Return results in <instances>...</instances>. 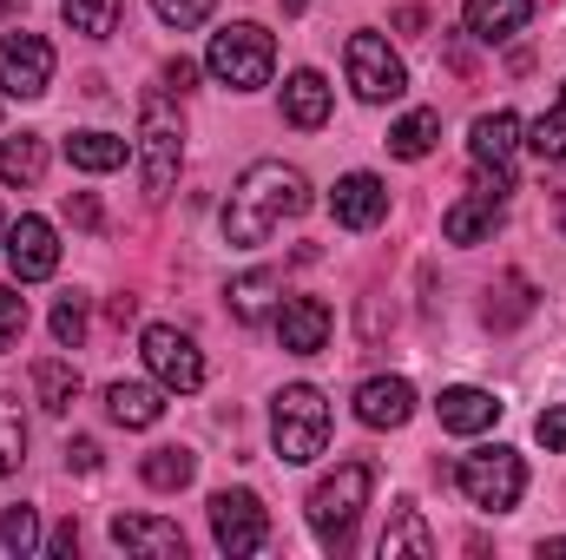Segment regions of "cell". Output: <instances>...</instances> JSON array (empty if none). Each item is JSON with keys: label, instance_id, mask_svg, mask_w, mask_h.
Returning <instances> with one entry per match:
<instances>
[{"label": "cell", "instance_id": "cell-7", "mask_svg": "<svg viewBox=\"0 0 566 560\" xmlns=\"http://www.w3.org/2000/svg\"><path fill=\"white\" fill-rule=\"evenodd\" d=\"M514 145H521V120H514L507 106H494V113L474 120V133H468V158H474L488 198H507V191H514Z\"/></svg>", "mask_w": 566, "mask_h": 560}, {"label": "cell", "instance_id": "cell-44", "mask_svg": "<svg viewBox=\"0 0 566 560\" xmlns=\"http://www.w3.org/2000/svg\"><path fill=\"white\" fill-rule=\"evenodd\" d=\"M0 238H7V225H0Z\"/></svg>", "mask_w": 566, "mask_h": 560}, {"label": "cell", "instance_id": "cell-3", "mask_svg": "<svg viewBox=\"0 0 566 560\" xmlns=\"http://www.w3.org/2000/svg\"><path fill=\"white\" fill-rule=\"evenodd\" d=\"M369 488H376V468H369V462H343L329 481H316V495H310V535H316L329 554L349 548L356 515L369 508Z\"/></svg>", "mask_w": 566, "mask_h": 560}, {"label": "cell", "instance_id": "cell-13", "mask_svg": "<svg viewBox=\"0 0 566 560\" xmlns=\"http://www.w3.org/2000/svg\"><path fill=\"white\" fill-rule=\"evenodd\" d=\"M329 211H336L343 231H376V225L389 218V185H382L376 172H349V178H336Z\"/></svg>", "mask_w": 566, "mask_h": 560}, {"label": "cell", "instance_id": "cell-30", "mask_svg": "<svg viewBox=\"0 0 566 560\" xmlns=\"http://www.w3.org/2000/svg\"><path fill=\"white\" fill-rule=\"evenodd\" d=\"M527 145H534V152H541L547 165H560V158H566V80H560V100H554V106H547V113L534 120Z\"/></svg>", "mask_w": 566, "mask_h": 560}, {"label": "cell", "instance_id": "cell-32", "mask_svg": "<svg viewBox=\"0 0 566 560\" xmlns=\"http://www.w3.org/2000/svg\"><path fill=\"white\" fill-rule=\"evenodd\" d=\"M27 462V416L13 396H0V475H13Z\"/></svg>", "mask_w": 566, "mask_h": 560}, {"label": "cell", "instance_id": "cell-19", "mask_svg": "<svg viewBox=\"0 0 566 560\" xmlns=\"http://www.w3.org/2000/svg\"><path fill=\"white\" fill-rule=\"evenodd\" d=\"M461 20H468V33H474V40L501 46V40H514V33L534 20V0H468V7H461Z\"/></svg>", "mask_w": 566, "mask_h": 560}, {"label": "cell", "instance_id": "cell-35", "mask_svg": "<svg viewBox=\"0 0 566 560\" xmlns=\"http://www.w3.org/2000/svg\"><path fill=\"white\" fill-rule=\"evenodd\" d=\"M211 7H218V0H151V13H158L165 27H178V33L205 27V20H211Z\"/></svg>", "mask_w": 566, "mask_h": 560}, {"label": "cell", "instance_id": "cell-18", "mask_svg": "<svg viewBox=\"0 0 566 560\" xmlns=\"http://www.w3.org/2000/svg\"><path fill=\"white\" fill-rule=\"evenodd\" d=\"M494 225H501V198H488V191H468V198H454L441 211L448 245H481V238H494Z\"/></svg>", "mask_w": 566, "mask_h": 560}, {"label": "cell", "instance_id": "cell-39", "mask_svg": "<svg viewBox=\"0 0 566 560\" xmlns=\"http://www.w3.org/2000/svg\"><path fill=\"white\" fill-rule=\"evenodd\" d=\"M66 462H73L80 475H93V468H99V442H86V435H80V442L66 448Z\"/></svg>", "mask_w": 566, "mask_h": 560}, {"label": "cell", "instance_id": "cell-12", "mask_svg": "<svg viewBox=\"0 0 566 560\" xmlns=\"http://www.w3.org/2000/svg\"><path fill=\"white\" fill-rule=\"evenodd\" d=\"M0 251H7V271L13 283H40L60 271V238H53V225L46 218H13L7 225V238H0Z\"/></svg>", "mask_w": 566, "mask_h": 560}, {"label": "cell", "instance_id": "cell-33", "mask_svg": "<svg viewBox=\"0 0 566 560\" xmlns=\"http://www.w3.org/2000/svg\"><path fill=\"white\" fill-rule=\"evenodd\" d=\"M53 343H60V350H80V343H86V297H80V290H66V297L53 303Z\"/></svg>", "mask_w": 566, "mask_h": 560}, {"label": "cell", "instance_id": "cell-11", "mask_svg": "<svg viewBox=\"0 0 566 560\" xmlns=\"http://www.w3.org/2000/svg\"><path fill=\"white\" fill-rule=\"evenodd\" d=\"M46 86H53V46L40 33H0V93L40 100Z\"/></svg>", "mask_w": 566, "mask_h": 560}, {"label": "cell", "instance_id": "cell-41", "mask_svg": "<svg viewBox=\"0 0 566 560\" xmlns=\"http://www.w3.org/2000/svg\"><path fill=\"white\" fill-rule=\"evenodd\" d=\"M73 548H80V528H73V521H66V528H60V535H53V541H46V554H73Z\"/></svg>", "mask_w": 566, "mask_h": 560}, {"label": "cell", "instance_id": "cell-20", "mask_svg": "<svg viewBox=\"0 0 566 560\" xmlns=\"http://www.w3.org/2000/svg\"><path fill=\"white\" fill-rule=\"evenodd\" d=\"M283 120L303 126V133H316V126L329 120V80H323L316 66H303V73L283 80Z\"/></svg>", "mask_w": 566, "mask_h": 560}, {"label": "cell", "instance_id": "cell-14", "mask_svg": "<svg viewBox=\"0 0 566 560\" xmlns=\"http://www.w3.org/2000/svg\"><path fill=\"white\" fill-rule=\"evenodd\" d=\"M329 303L323 297H283L277 310V343L290 350V356H316L323 343H329Z\"/></svg>", "mask_w": 566, "mask_h": 560}, {"label": "cell", "instance_id": "cell-9", "mask_svg": "<svg viewBox=\"0 0 566 560\" xmlns=\"http://www.w3.org/2000/svg\"><path fill=\"white\" fill-rule=\"evenodd\" d=\"M139 356H145V370H151V383L171 390V396H191L205 383V356H198V343L178 323H151L139 336Z\"/></svg>", "mask_w": 566, "mask_h": 560}, {"label": "cell", "instance_id": "cell-43", "mask_svg": "<svg viewBox=\"0 0 566 560\" xmlns=\"http://www.w3.org/2000/svg\"><path fill=\"white\" fill-rule=\"evenodd\" d=\"M20 7H27V0H0V13H20Z\"/></svg>", "mask_w": 566, "mask_h": 560}, {"label": "cell", "instance_id": "cell-27", "mask_svg": "<svg viewBox=\"0 0 566 560\" xmlns=\"http://www.w3.org/2000/svg\"><path fill=\"white\" fill-rule=\"evenodd\" d=\"M139 475H145V488L171 495V488H185V481L198 475V455H191V448H151L139 462Z\"/></svg>", "mask_w": 566, "mask_h": 560}, {"label": "cell", "instance_id": "cell-26", "mask_svg": "<svg viewBox=\"0 0 566 560\" xmlns=\"http://www.w3.org/2000/svg\"><path fill=\"white\" fill-rule=\"evenodd\" d=\"M434 139H441V113H428V106L402 113V120L389 126V152H396V158H428Z\"/></svg>", "mask_w": 566, "mask_h": 560}, {"label": "cell", "instance_id": "cell-1", "mask_svg": "<svg viewBox=\"0 0 566 560\" xmlns=\"http://www.w3.org/2000/svg\"><path fill=\"white\" fill-rule=\"evenodd\" d=\"M310 211V178L283 158H258L238 185H231V205H224V245H271L283 218H303Z\"/></svg>", "mask_w": 566, "mask_h": 560}, {"label": "cell", "instance_id": "cell-4", "mask_svg": "<svg viewBox=\"0 0 566 560\" xmlns=\"http://www.w3.org/2000/svg\"><path fill=\"white\" fill-rule=\"evenodd\" d=\"M271 442H277V455L290 468H303V462H316L329 448V403H323L316 383L277 390V403H271Z\"/></svg>", "mask_w": 566, "mask_h": 560}, {"label": "cell", "instance_id": "cell-2", "mask_svg": "<svg viewBox=\"0 0 566 560\" xmlns=\"http://www.w3.org/2000/svg\"><path fill=\"white\" fill-rule=\"evenodd\" d=\"M205 66H211V80H218V86H231V93H258V86H271L277 40H271L258 20H231V27H218V33H211Z\"/></svg>", "mask_w": 566, "mask_h": 560}, {"label": "cell", "instance_id": "cell-36", "mask_svg": "<svg viewBox=\"0 0 566 560\" xmlns=\"http://www.w3.org/2000/svg\"><path fill=\"white\" fill-rule=\"evenodd\" d=\"M527 310H534L527 278H521V271H507V278H501V310L488 303V323H514V317H527Z\"/></svg>", "mask_w": 566, "mask_h": 560}, {"label": "cell", "instance_id": "cell-17", "mask_svg": "<svg viewBox=\"0 0 566 560\" xmlns=\"http://www.w3.org/2000/svg\"><path fill=\"white\" fill-rule=\"evenodd\" d=\"M434 416H441L448 435H481V428L501 422V403H494L488 390H474V383H454V390L434 396Z\"/></svg>", "mask_w": 566, "mask_h": 560}, {"label": "cell", "instance_id": "cell-38", "mask_svg": "<svg viewBox=\"0 0 566 560\" xmlns=\"http://www.w3.org/2000/svg\"><path fill=\"white\" fill-rule=\"evenodd\" d=\"M66 218H73L80 231H93V225H99V205H93V191H73V198H66Z\"/></svg>", "mask_w": 566, "mask_h": 560}, {"label": "cell", "instance_id": "cell-5", "mask_svg": "<svg viewBox=\"0 0 566 560\" xmlns=\"http://www.w3.org/2000/svg\"><path fill=\"white\" fill-rule=\"evenodd\" d=\"M178 165H185V126H178V113H171L165 93H145L139 100V178H145V198H171Z\"/></svg>", "mask_w": 566, "mask_h": 560}, {"label": "cell", "instance_id": "cell-8", "mask_svg": "<svg viewBox=\"0 0 566 560\" xmlns=\"http://www.w3.org/2000/svg\"><path fill=\"white\" fill-rule=\"evenodd\" d=\"M343 60H349V86H356V100L382 106V100H402V93H409V66L396 60V46H389L382 33H349Z\"/></svg>", "mask_w": 566, "mask_h": 560}, {"label": "cell", "instance_id": "cell-42", "mask_svg": "<svg viewBox=\"0 0 566 560\" xmlns=\"http://www.w3.org/2000/svg\"><path fill=\"white\" fill-rule=\"evenodd\" d=\"M139 317V297H113V323H133Z\"/></svg>", "mask_w": 566, "mask_h": 560}, {"label": "cell", "instance_id": "cell-34", "mask_svg": "<svg viewBox=\"0 0 566 560\" xmlns=\"http://www.w3.org/2000/svg\"><path fill=\"white\" fill-rule=\"evenodd\" d=\"M20 336H27V297L20 283H0V356L20 350Z\"/></svg>", "mask_w": 566, "mask_h": 560}, {"label": "cell", "instance_id": "cell-25", "mask_svg": "<svg viewBox=\"0 0 566 560\" xmlns=\"http://www.w3.org/2000/svg\"><path fill=\"white\" fill-rule=\"evenodd\" d=\"M376 554H382V560H396V554L428 560V554H434V535H428L422 508H409V501H402V508H396V528H389V535L376 541Z\"/></svg>", "mask_w": 566, "mask_h": 560}, {"label": "cell", "instance_id": "cell-16", "mask_svg": "<svg viewBox=\"0 0 566 560\" xmlns=\"http://www.w3.org/2000/svg\"><path fill=\"white\" fill-rule=\"evenodd\" d=\"M409 416H416V390L402 376H369L356 390V422L363 428H402Z\"/></svg>", "mask_w": 566, "mask_h": 560}, {"label": "cell", "instance_id": "cell-10", "mask_svg": "<svg viewBox=\"0 0 566 560\" xmlns=\"http://www.w3.org/2000/svg\"><path fill=\"white\" fill-rule=\"evenodd\" d=\"M211 535H218V548L231 560L258 554V548L271 541V515H264V501H258L251 488H218V495H211Z\"/></svg>", "mask_w": 566, "mask_h": 560}, {"label": "cell", "instance_id": "cell-23", "mask_svg": "<svg viewBox=\"0 0 566 560\" xmlns=\"http://www.w3.org/2000/svg\"><path fill=\"white\" fill-rule=\"evenodd\" d=\"M277 271H244V278H231V290H224V297H231V317H238V323H264V317H271V303H277Z\"/></svg>", "mask_w": 566, "mask_h": 560}, {"label": "cell", "instance_id": "cell-31", "mask_svg": "<svg viewBox=\"0 0 566 560\" xmlns=\"http://www.w3.org/2000/svg\"><path fill=\"white\" fill-rule=\"evenodd\" d=\"M0 548H7L13 560H27L33 548H40V515H33L27 501H13V508L0 515Z\"/></svg>", "mask_w": 566, "mask_h": 560}, {"label": "cell", "instance_id": "cell-29", "mask_svg": "<svg viewBox=\"0 0 566 560\" xmlns=\"http://www.w3.org/2000/svg\"><path fill=\"white\" fill-rule=\"evenodd\" d=\"M60 13L86 40H113V27H119V0H60Z\"/></svg>", "mask_w": 566, "mask_h": 560}, {"label": "cell", "instance_id": "cell-22", "mask_svg": "<svg viewBox=\"0 0 566 560\" xmlns=\"http://www.w3.org/2000/svg\"><path fill=\"white\" fill-rule=\"evenodd\" d=\"M33 396H40V409H46V416H66V409L80 403V370H73L66 356L33 363Z\"/></svg>", "mask_w": 566, "mask_h": 560}, {"label": "cell", "instance_id": "cell-28", "mask_svg": "<svg viewBox=\"0 0 566 560\" xmlns=\"http://www.w3.org/2000/svg\"><path fill=\"white\" fill-rule=\"evenodd\" d=\"M66 158L80 172H119L126 165V139H113V133H73L66 139Z\"/></svg>", "mask_w": 566, "mask_h": 560}, {"label": "cell", "instance_id": "cell-24", "mask_svg": "<svg viewBox=\"0 0 566 560\" xmlns=\"http://www.w3.org/2000/svg\"><path fill=\"white\" fill-rule=\"evenodd\" d=\"M40 172H46V139L40 133H20V139H0V178L7 185H40Z\"/></svg>", "mask_w": 566, "mask_h": 560}, {"label": "cell", "instance_id": "cell-15", "mask_svg": "<svg viewBox=\"0 0 566 560\" xmlns=\"http://www.w3.org/2000/svg\"><path fill=\"white\" fill-rule=\"evenodd\" d=\"M113 548L145 560H185V535L158 515H113Z\"/></svg>", "mask_w": 566, "mask_h": 560}, {"label": "cell", "instance_id": "cell-21", "mask_svg": "<svg viewBox=\"0 0 566 560\" xmlns=\"http://www.w3.org/2000/svg\"><path fill=\"white\" fill-rule=\"evenodd\" d=\"M106 416L119 428H151L165 416V396H158V383H113L106 390Z\"/></svg>", "mask_w": 566, "mask_h": 560}, {"label": "cell", "instance_id": "cell-37", "mask_svg": "<svg viewBox=\"0 0 566 560\" xmlns=\"http://www.w3.org/2000/svg\"><path fill=\"white\" fill-rule=\"evenodd\" d=\"M534 435L554 448V455H566V403L560 409H541V422H534Z\"/></svg>", "mask_w": 566, "mask_h": 560}, {"label": "cell", "instance_id": "cell-40", "mask_svg": "<svg viewBox=\"0 0 566 560\" xmlns=\"http://www.w3.org/2000/svg\"><path fill=\"white\" fill-rule=\"evenodd\" d=\"M191 80H198L191 60H171V66H165V86H171V93H191Z\"/></svg>", "mask_w": 566, "mask_h": 560}, {"label": "cell", "instance_id": "cell-6", "mask_svg": "<svg viewBox=\"0 0 566 560\" xmlns=\"http://www.w3.org/2000/svg\"><path fill=\"white\" fill-rule=\"evenodd\" d=\"M454 481H461V495H468L474 508L507 515V508L527 495V462H521L514 448H474V455H461Z\"/></svg>", "mask_w": 566, "mask_h": 560}]
</instances>
